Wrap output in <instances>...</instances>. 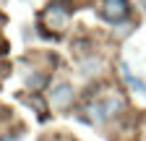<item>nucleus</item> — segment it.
<instances>
[{
  "label": "nucleus",
  "instance_id": "6",
  "mask_svg": "<svg viewBox=\"0 0 146 141\" xmlns=\"http://www.w3.org/2000/svg\"><path fill=\"white\" fill-rule=\"evenodd\" d=\"M44 84H47V76H44V73H36V76H29V86H31V89H42Z\"/></svg>",
  "mask_w": 146,
  "mask_h": 141
},
{
  "label": "nucleus",
  "instance_id": "3",
  "mask_svg": "<svg viewBox=\"0 0 146 141\" xmlns=\"http://www.w3.org/2000/svg\"><path fill=\"white\" fill-rule=\"evenodd\" d=\"M73 99H76V94H73V86L70 84H58L52 89V107H58V110H68Z\"/></svg>",
  "mask_w": 146,
  "mask_h": 141
},
{
  "label": "nucleus",
  "instance_id": "1",
  "mask_svg": "<svg viewBox=\"0 0 146 141\" xmlns=\"http://www.w3.org/2000/svg\"><path fill=\"white\" fill-rule=\"evenodd\" d=\"M125 110V102L117 99V97H110V99H102V102H94V104H89V120H94V123H104L110 118H115L117 112Z\"/></svg>",
  "mask_w": 146,
  "mask_h": 141
},
{
  "label": "nucleus",
  "instance_id": "5",
  "mask_svg": "<svg viewBox=\"0 0 146 141\" xmlns=\"http://www.w3.org/2000/svg\"><path fill=\"white\" fill-rule=\"evenodd\" d=\"M123 78H125L128 84H131V86H133V89H136V92H141V94H146V86H143V84H141V81H138V78H136V76L131 73V68H128L125 63H123Z\"/></svg>",
  "mask_w": 146,
  "mask_h": 141
},
{
  "label": "nucleus",
  "instance_id": "2",
  "mask_svg": "<svg viewBox=\"0 0 146 141\" xmlns=\"http://www.w3.org/2000/svg\"><path fill=\"white\" fill-rule=\"evenodd\" d=\"M102 19L110 21V24H120L128 19V13H131V3L128 0H102Z\"/></svg>",
  "mask_w": 146,
  "mask_h": 141
},
{
  "label": "nucleus",
  "instance_id": "4",
  "mask_svg": "<svg viewBox=\"0 0 146 141\" xmlns=\"http://www.w3.org/2000/svg\"><path fill=\"white\" fill-rule=\"evenodd\" d=\"M42 21H44L50 29H63V26H65V21H68V11H63V8H60V3H52V5L44 11Z\"/></svg>",
  "mask_w": 146,
  "mask_h": 141
}]
</instances>
